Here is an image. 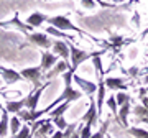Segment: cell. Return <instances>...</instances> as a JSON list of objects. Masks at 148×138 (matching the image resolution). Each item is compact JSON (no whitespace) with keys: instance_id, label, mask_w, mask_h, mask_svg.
Listing matches in <instances>:
<instances>
[{"instance_id":"f546056e","label":"cell","mask_w":148,"mask_h":138,"mask_svg":"<svg viewBox=\"0 0 148 138\" xmlns=\"http://www.w3.org/2000/svg\"><path fill=\"white\" fill-rule=\"evenodd\" d=\"M73 76L74 72L69 69V71H66L63 74V81H64V87H71V82H73Z\"/></svg>"},{"instance_id":"603a6c76","label":"cell","mask_w":148,"mask_h":138,"mask_svg":"<svg viewBox=\"0 0 148 138\" xmlns=\"http://www.w3.org/2000/svg\"><path fill=\"white\" fill-rule=\"evenodd\" d=\"M8 128H10V132H12V138L16 137V135H18V132L21 130V122H20V118H18V117H10Z\"/></svg>"},{"instance_id":"74e56055","label":"cell","mask_w":148,"mask_h":138,"mask_svg":"<svg viewBox=\"0 0 148 138\" xmlns=\"http://www.w3.org/2000/svg\"><path fill=\"white\" fill-rule=\"evenodd\" d=\"M140 99H142V105L143 107H148V97L145 96V97H140Z\"/></svg>"},{"instance_id":"83f0119b","label":"cell","mask_w":148,"mask_h":138,"mask_svg":"<svg viewBox=\"0 0 148 138\" xmlns=\"http://www.w3.org/2000/svg\"><path fill=\"white\" fill-rule=\"evenodd\" d=\"M53 125L58 128V130L64 132L66 127H68V122H66V118H64V117H56V118H53Z\"/></svg>"},{"instance_id":"52a82bcc","label":"cell","mask_w":148,"mask_h":138,"mask_svg":"<svg viewBox=\"0 0 148 138\" xmlns=\"http://www.w3.org/2000/svg\"><path fill=\"white\" fill-rule=\"evenodd\" d=\"M73 82L82 90V94H86V96H89V97H94V92H97V84H94L92 81H87L77 74L73 76Z\"/></svg>"},{"instance_id":"7c38bea8","label":"cell","mask_w":148,"mask_h":138,"mask_svg":"<svg viewBox=\"0 0 148 138\" xmlns=\"http://www.w3.org/2000/svg\"><path fill=\"white\" fill-rule=\"evenodd\" d=\"M68 44H69V41H54L53 43V54L63 58V61H66V63H68V59L71 58Z\"/></svg>"},{"instance_id":"d6986e66","label":"cell","mask_w":148,"mask_h":138,"mask_svg":"<svg viewBox=\"0 0 148 138\" xmlns=\"http://www.w3.org/2000/svg\"><path fill=\"white\" fill-rule=\"evenodd\" d=\"M23 107H25V99H21V100H10V102H7L5 112L7 113H18L20 110H23Z\"/></svg>"},{"instance_id":"5bb4252c","label":"cell","mask_w":148,"mask_h":138,"mask_svg":"<svg viewBox=\"0 0 148 138\" xmlns=\"http://www.w3.org/2000/svg\"><path fill=\"white\" fill-rule=\"evenodd\" d=\"M8 25H12V27L16 28V30H20V31L25 33V35L32 33V27H28L27 23H21V21L18 20V13H15V16H13L10 21H0V27H8Z\"/></svg>"},{"instance_id":"30bf717a","label":"cell","mask_w":148,"mask_h":138,"mask_svg":"<svg viewBox=\"0 0 148 138\" xmlns=\"http://www.w3.org/2000/svg\"><path fill=\"white\" fill-rule=\"evenodd\" d=\"M58 63V56L53 54L51 51H41V63H40V68L41 71H51V69L56 66Z\"/></svg>"},{"instance_id":"8992f818","label":"cell","mask_w":148,"mask_h":138,"mask_svg":"<svg viewBox=\"0 0 148 138\" xmlns=\"http://www.w3.org/2000/svg\"><path fill=\"white\" fill-rule=\"evenodd\" d=\"M48 85H49V82H45V84H41V87L35 89L32 94H28V96L25 97V107H27V110L36 112V107H38V104H40V99H41L43 90L46 89Z\"/></svg>"},{"instance_id":"484cf974","label":"cell","mask_w":148,"mask_h":138,"mask_svg":"<svg viewBox=\"0 0 148 138\" xmlns=\"http://www.w3.org/2000/svg\"><path fill=\"white\" fill-rule=\"evenodd\" d=\"M115 102H117L119 107H122V105H125L127 102H132V97L128 96L127 92H117L115 94Z\"/></svg>"},{"instance_id":"4316f807","label":"cell","mask_w":148,"mask_h":138,"mask_svg":"<svg viewBox=\"0 0 148 138\" xmlns=\"http://www.w3.org/2000/svg\"><path fill=\"white\" fill-rule=\"evenodd\" d=\"M133 115L137 117V120H138V118L148 117V107H143L142 104H140V105H137V107H133Z\"/></svg>"},{"instance_id":"b9f144b4","label":"cell","mask_w":148,"mask_h":138,"mask_svg":"<svg viewBox=\"0 0 148 138\" xmlns=\"http://www.w3.org/2000/svg\"><path fill=\"white\" fill-rule=\"evenodd\" d=\"M106 138H112V137H110V135H109V133H107V135H106Z\"/></svg>"},{"instance_id":"4fadbf2b","label":"cell","mask_w":148,"mask_h":138,"mask_svg":"<svg viewBox=\"0 0 148 138\" xmlns=\"http://www.w3.org/2000/svg\"><path fill=\"white\" fill-rule=\"evenodd\" d=\"M99 76V84H97V99H95V105H97V113L99 117L102 115V107H104V97H106V84H104V77H101L102 74Z\"/></svg>"},{"instance_id":"7402d4cb","label":"cell","mask_w":148,"mask_h":138,"mask_svg":"<svg viewBox=\"0 0 148 138\" xmlns=\"http://www.w3.org/2000/svg\"><path fill=\"white\" fill-rule=\"evenodd\" d=\"M127 133L128 135H132L133 138H148V130L140 128V127H128Z\"/></svg>"},{"instance_id":"3957f363","label":"cell","mask_w":148,"mask_h":138,"mask_svg":"<svg viewBox=\"0 0 148 138\" xmlns=\"http://www.w3.org/2000/svg\"><path fill=\"white\" fill-rule=\"evenodd\" d=\"M81 97H82V92L73 89V87H64V90L61 92V96H59L56 100H53V104H49L46 109H43V110H41L43 115L48 113V112H51L53 109H56L61 102H74V100H79Z\"/></svg>"},{"instance_id":"f35d334b","label":"cell","mask_w":148,"mask_h":138,"mask_svg":"<svg viewBox=\"0 0 148 138\" xmlns=\"http://www.w3.org/2000/svg\"><path fill=\"white\" fill-rule=\"evenodd\" d=\"M138 122H140V123H145V125H148V117H145V118H138Z\"/></svg>"},{"instance_id":"d590c367","label":"cell","mask_w":148,"mask_h":138,"mask_svg":"<svg viewBox=\"0 0 148 138\" xmlns=\"http://www.w3.org/2000/svg\"><path fill=\"white\" fill-rule=\"evenodd\" d=\"M51 138H63V132H61V130H56V132L51 135Z\"/></svg>"},{"instance_id":"2e32d148","label":"cell","mask_w":148,"mask_h":138,"mask_svg":"<svg viewBox=\"0 0 148 138\" xmlns=\"http://www.w3.org/2000/svg\"><path fill=\"white\" fill-rule=\"evenodd\" d=\"M45 21H48V16L43 13V12H33L32 15L27 18V23H28V27H32V28H38V27H41Z\"/></svg>"},{"instance_id":"9a60e30c","label":"cell","mask_w":148,"mask_h":138,"mask_svg":"<svg viewBox=\"0 0 148 138\" xmlns=\"http://www.w3.org/2000/svg\"><path fill=\"white\" fill-rule=\"evenodd\" d=\"M104 84L110 90H127V84L123 77H107L104 79Z\"/></svg>"},{"instance_id":"f6af8a7d","label":"cell","mask_w":148,"mask_h":138,"mask_svg":"<svg viewBox=\"0 0 148 138\" xmlns=\"http://www.w3.org/2000/svg\"><path fill=\"white\" fill-rule=\"evenodd\" d=\"M10 138H12V137H10Z\"/></svg>"},{"instance_id":"d6a6232c","label":"cell","mask_w":148,"mask_h":138,"mask_svg":"<svg viewBox=\"0 0 148 138\" xmlns=\"http://www.w3.org/2000/svg\"><path fill=\"white\" fill-rule=\"evenodd\" d=\"M90 137H92V127L84 123V127H81V138H90Z\"/></svg>"},{"instance_id":"ba28073f","label":"cell","mask_w":148,"mask_h":138,"mask_svg":"<svg viewBox=\"0 0 148 138\" xmlns=\"http://www.w3.org/2000/svg\"><path fill=\"white\" fill-rule=\"evenodd\" d=\"M82 122H84L86 125H89V127H94V125H97V122H99V113H97V105H95V99L94 97H90L89 110L84 113Z\"/></svg>"},{"instance_id":"836d02e7","label":"cell","mask_w":148,"mask_h":138,"mask_svg":"<svg viewBox=\"0 0 148 138\" xmlns=\"http://www.w3.org/2000/svg\"><path fill=\"white\" fill-rule=\"evenodd\" d=\"M112 41V48H117V46H120V44H123V36H117V35H114V36L110 38Z\"/></svg>"},{"instance_id":"5b68a950","label":"cell","mask_w":148,"mask_h":138,"mask_svg":"<svg viewBox=\"0 0 148 138\" xmlns=\"http://www.w3.org/2000/svg\"><path fill=\"white\" fill-rule=\"evenodd\" d=\"M27 40H28L30 43H33L35 46H38V48H43V49L53 48V40L48 36L46 33H43V31L28 33V35H27Z\"/></svg>"},{"instance_id":"d4e9b609","label":"cell","mask_w":148,"mask_h":138,"mask_svg":"<svg viewBox=\"0 0 148 138\" xmlns=\"http://www.w3.org/2000/svg\"><path fill=\"white\" fill-rule=\"evenodd\" d=\"M109 125H110V120L106 118V122H102V125H101V130H99L97 133H92L90 138H104L107 135V132H109Z\"/></svg>"},{"instance_id":"9c48e42d","label":"cell","mask_w":148,"mask_h":138,"mask_svg":"<svg viewBox=\"0 0 148 138\" xmlns=\"http://www.w3.org/2000/svg\"><path fill=\"white\" fill-rule=\"evenodd\" d=\"M0 79L3 81L5 84H15V82L23 81V77H21L20 72H16V71H13V69L0 66Z\"/></svg>"},{"instance_id":"277c9868","label":"cell","mask_w":148,"mask_h":138,"mask_svg":"<svg viewBox=\"0 0 148 138\" xmlns=\"http://www.w3.org/2000/svg\"><path fill=\"white\" fill-rule=\"evenodd\" d=\"M21 77L23 79L30 81L33 85H35V89L38 87H41V81H43V71L40 66H33V68H25L21 69Z\"/></svg>"},{"instance_id":"8d00e7d4","label":"cell","mask_w":148,"mask_h":138,"mask_svg":"<svg viewBox=\"0 0 148 138\" xmlns=\"http://www.w3.org/2000/svg\"><path fill=\"white\" fill-rule=\"evenodd\" d=\"M82 5L87 7V8H94V7H95V2H82Z\"/></svg>"},{"instance_id":"6da1fadb","label":"cell","mask_w":148,"mask_h":138,"mask_svg":"<svg viewBox=\"0 0 148 138\" xmlns=\"http://www.w3.org/2000/svg\"><path fill=\"white\" fill-rule=\"evenodd\" d=\"M69 54H71V71L73 72H76V69L79 68L81 64L84 63V61H87V59H92L94 56H102V54L106 53V49L104 51H95V53H87V51H84V49L77 48L76 44H73V43H69Z\"/></svg>"},{"instance_id":"ab89813d","label":"cell","mask_w":148,"mask_h":138,"mask_svg":"<svg viewBox=\"0 0 148 138\" xmlns=\"http://www.w3.org/2000/svg\"><path fill=\"white\" fill-rule=\"evenodd\" d=\"M128 72H130V74H132V76H135V74H137V68L130 69V71H128Z\"/></svg>"},{"instance_id":"e575fe53","label":"cell","mask_w":148,"mask_h":138,"mask_svg":"<svg viewBox=\"0 0 148 138\" xmlns=\"http://www.w3.org/2000/svg\"><path fill=\"white\" fill-rule=\"evenodd\" d=\"M71 138H81V127L74 130V133L71 135Z\"/></svg>"},{"instance_id":"ee69618b","label":"cell","mask_w":148,"mask_h":138,"mask_svg":"<svg viewBox=\"0 0 148 138\" xmlns=\"http://www.w3.org/2000/svg\"><path fill=\"white\" fill-rule=\"evenodd\" d=\"M0 82H2V79H0Z\"/></svg>"},{"instance_id":"4dcf8cb0","label":"cell","mask_w":148,"mask_h":138,"mask_svg":"<svg viewBox=\"0 0 148 138\" xmlns=\"http://www.w3.org/2000/svg\"><path fill=\"white\" fill-rule=\"evenodd\" d=\"M16 115L20 118V122L21 120H23V122H32V112L30 110H20Z\"/></svg>"},{"instance_id":"7bdbcfd3","label":"cell","mask_w":148,"mask_h":138,"mask_svg":"<svg viewBox=\"0 0 148 138\" xmlns=\"http://www.w3.org/2000/svg\"><path fill=\"white\" fill-rule=\"evenodd\" d=\"M147 97H148V89H147Z\"/></svg>"},{"instance_id":"e0dca14e","label":"cell","mask_w":148,"mask_h":138,"mask_svg":"<svg viewBox=\"0 0 148 138\" xmlns=\"http://www.w3.org/2000/svg\"><path fill=\"white\" fill-rule=\"evenodd\" d=\"M132 104L127 102L125 105H122L119 109V117H117V123H120L122 127H128V113H130Z\"/></svg>"},{"instance_id":"7a4b0ae2","label":"cell","mask_w":148,"mask_h":138,"mask_svg":"<svg viewBox=\"0 0 148 138\" xmlns=\"http://www.w3.org/2000/svg\"><path fill=\"white\" fill-rule=\"evenodd\" d=\"M48 23H49V27L56 28L59 31H74L77 33V35H82V36H89L84 30H81L79 27H76L73 21L66 18L64 15H54V16H48Z\"/></svg>"},{"instance_id":"cb8c5ba5","label":"cell","mask_w":148,"mask_h":138,"mask_svg":"<svg viewBox=\"0 0 148 138\" xmlns=\"http://www.w3.org/2000/svg\"><path fill=\"white\" fill-rule=\"evenodd\" d=\"M109 109H110L112 112V115L115 117V122H117V117H119V105H117V102H115V96H110L109 99H107V104H106Z\"/></svg>"},{"instance_id":"60d3db41","label":"cell","mask_w":148,"mask_h":138,"mask_svg":"<svg viewBox=\"0 0 148 138\" xmlns=\"http://www.w3.org/2000/svg\"><path fill=\"white\" fill-rule=\"evenodd\" d=\"M0 110H2V112H3V110H5V107H3V105H2V102H0Z\"/></svg>"},{"instance_id":"44dd1931","label":"cell","mask_w":148,"mask_h":138,"mask_svg":"<svg viewBox=\"0 0 148 138\" xmlns=\"http://www.w3.org/2000/svg\"><path fill=\"white\" fill-rule=\"evenodd\" d=\"M69 107H71V102H63V104H59L56 109H53V112L49 113V117L51 118H56V117H63L66 110H68Z\"/></svg>"},{"instance_id":"1f68e13d","label":"cell","mask_w":148,"mask_h":138,"mask_svg":"<svg viewBox=\"0 0 148 138\" xmlns=\"http://www.w3.org/2000/svg\"><path fill=\"white\" fill-rule=\"evenodd\" d=\"M13 138H32V128L28 127H21V130L18 132V135Z\"/></svg>"},{"instance_id":"8fae6325","label":"cell","mask_w":148,"mask_h":138,"mask_svg":"<svg viewBox=\"0 0 148 138\" xmlns=\"http://www.w3.org/2000/svg\"><path fill=\"white\" fill-rule=\"evenodd\" d=\"M69 69H71V64H68L66 61H58V63H56V66H54L51 71H48L46 74H45V77H43V79L46 81V82H49V81L54 79L56 76L64 74V72H66V71H69Z\"/></svg>"},{"instance_id":"ffe728a7","label":"cell","mask_w":148,"mask_h":138,"mask_svg":"<svg viewBox=\"0 0 148 138\" xmlns=\"http://www.w3.org/2000/svg\"><path fill=\"white\" fill-rule=\"evenodd\" d=\"M8 122H10V117H8V113L3 110L2 112V117H0V138H7V133L10 132Z\"/></svg>"},{"instance_id":"f1b7e54d","label":"cell","mask_w":148,"mask_h":138,"mask_svg":"<svg viewBox=\"0 0 148 138\" xmlns=\"http://www.w3.org/2000/svg\"><path fill=\"white\" fill-rule=\"evenodd\" d=\"M77 125H79V122H73V123H69L68 127H66V130L63 132V138H71V135H73L74 130L77 128Z\"/></svg>"},{"instance_id":"ac0fdd59","label":"cell","mask_w":148,"mask_h":138,"mask_svg":"<svg viewBox=\"0 0 148 138\" xmlns=\"http://www.w3.org/2000/svg\"><path fill=\"white\" fill-rule=\"evenodd\" d=\"M48 35V36H58V38H64L66 41H69V43H73L74 44V41H76V38L73 36V35H68V33H64V31H59V30H56V28H53V27H46V31H45Z\"/></svg>"}]
</instances>
